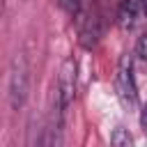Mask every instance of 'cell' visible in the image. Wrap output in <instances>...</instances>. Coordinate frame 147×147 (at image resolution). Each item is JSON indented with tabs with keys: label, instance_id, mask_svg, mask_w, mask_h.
<instances>
[{
	"label": "cell",
	"instance_id": "10",
	"mask_svg": "<svg viewBox=\"0 0 147 147\" xmlns=\"http://www.w3.org/2000/svg\"><path fill=\"white\" fill-rule=\"evenodd\" d=\"M140 9H142V16L147 18V0H140Z\"/></svg>",
	"mask_w": 147,
	"mask_h": 147
},
{
	"label": "cell",
	"instance_id": "6",
	"mask_svg": "<svg viewBox=\"0 0 147 147\" xmlns=\"http://www.w3.org/2000/svg\"><path fill=\"white\" fill-rule=\"evenodd\" d=\"M110 142L117 145V147H129V145H133V138L126 129H115L113 136H110Z\"/></svg>",
	"mask_w": 147,
	"mask_h": 147
},
{
	"label": "cell",
	"instance_id": "2",
	"mask_svg": "<svg viewBox=\"0 0 147 147\" xmlns=\"http://www.w3.org/2000/svg\"><path fill=\"white\" fill-rule=\"evenodd\" d=\"M115 92H117L119 101L126 108H136V103H138V87H136V78H133V57L129 53H124L119 64H117Z\"/></svg>",
	"mask_w": 147,
	"mask_h": 147
},
{
	"label": "cell",
	"instance_id": "4",
	"mask_svg": "<svg viewBox=\"0 0 147 147\" xmlns=\"http://www.w3.org/2000/svg\"><path fill=\"white\" fill-rule=\"evenodd\" d=\"M99 37H101V11H99V7H92L80 18V44H83V48L96 46Z\"/></svg>",
	"mask_w": 147,
	"mask_h": 147
},
{
	"label": "cell",
	"instance_id": "7",
	"mask_svg": "<svg viewBox=\"0 0 147 147\" xmlns=\"http://www.w3.org/2000/svg\"><path fill=\"white\" fill-rule=\"evenodd\" d=\"M57 2H60V7L67 14H78L80 11V5H83V0H57Z\"/></svg>",
	"mask_w": 147,
	"mask_h": 147
},
{
	"label": "cell",
	"instance_id": "5",
	"mask_svg": "<svg viewBox=\"0 0 147 147\" xmlns=\"http://www.w3.org/2000/svg\"><path fill=\"white\" fill-rule=\"evenodd\" d=\"M138 14H142L140 9V0H119L117 5V23L122 30H131L138 21Z\"/></svg>",
	"mask_w": 147,
	"mask_h": 147
},
{
	"label": "cell",
	"instance_id": "3",
	"mask_svg": "<svg viewBox=\"0 0 147 147\" xmlns=\"http://www.w3.org/2000/svg\"><path fill=\"white\" fill-rule=\"evenodd\" d=\"M76 74H78V64L74 57H67L60 67V76H57V92H55V106L60 113H64L69 108V103L74 101L76 94Z\"/></svg>",
	"mask_w": 147,
	"mask_h": 147
},
{
	"label": "cell",
	"instance_id": "9",
	"mask_svg": "<svg viewBox=\"0 0 147 147\" xmlns=\"http://www.w3.org/2000/svg\"><path fill=\"white\" fill-rule=\"evenodd\" d=\"M140 126L145 129V133H147V106L142 108V113H140Z\"/></svg>",
	"mask_w": 147,
	"mask_h": 147
},
{
	"label": "cell",
	"instance_id": "1",
	"mask_svg": "<svg viewBox=\"0 0 147 147\" xmlns=\"http://www.w3.org/2000/svg\"><path fill=\"white\" fill-rule=\"evenodd\" d=\"M28 90H30V64L25 53H16L9 67V103L14 110L23 108L25 99H28Z\"/></svg>",
	"mask_w": 147,
	"mask_h": 147
},
{
	"label": "cell",
	"instance_id": "8",
	"mask_svg": "<svg viewBox=\"0 0 147 147\" xmlns=\"http://www.w3.org/2000/svg\"><path fill=\"white\" fill-rule=\"evenodd\" d=\"M136 55L147 62V34L138 37V41H136Z\"/></svg>",
	"mask_w": 147,
	"mask_h": 147
}]
</instances>
